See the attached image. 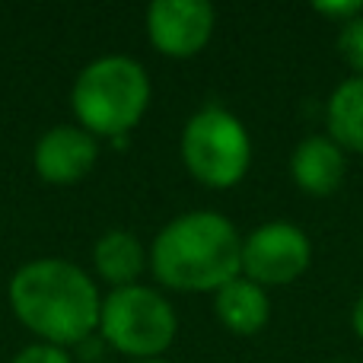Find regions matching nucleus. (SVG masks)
<instances>
[{
  "label": "nucleus",
  "mask_w": 363,
  "mask_h": 363,
  "mask_svg": "<svg viewBox=\"0 0 363 363\" xmlns=\"http://www.w3.org/2000/svg\"><path fill=\"white\" fill-rule=\"evenodd\" d=\"M328 134L341 150L363 153V77H347L325 106Z\"/></svg>",
  "instance_id": "f8f14e48"
},
{
  "label": "nucleus",
  "mask_w": 363,
  "mask_h": 363,
  "mask_svg": "<svg viewBox=\"0 0 363 363\" xmlns=\"http://www.w3.org/2000/svg\"><path fill=\"white\" fill-rule=\"evenodd\" d=\"M182 160L188 172L207 188H233L252 166V140L242 121L220 106L191 115L182 131Z\"/></svg>",
  "instance_id": "39448f33"
},
{
  "label": "nucleus",
  "mask_w": 363,
  "mask_h": 363,
  "mask_svg": "<svg viewBox=\"0 0 363 363\" xmlns=\"http://www.w3.org/2000/svg\"><path fill=\"white\" fill-rule=\"evenodd\" d=\"M313 262L309 236L294 223H264L242 239V271L258 287H281L303 277V271Z\"/></svg>",
  "instance_id": "423d86ee"
},
{
  "label": "nucleus",
  "mask_w": 363,
  "mask_h": 363,
  "mask_svg": "<svg viewBox=\"0 0 363 363\" xmlns=\"http://www.w3.org/2000/svg\"><path fill=\"white\" fill-rule=\"evenodd\" d=\"M13 363H74V360H70V354L64 351V347H55V345L38 341V345L23 347V351L13 357Z\"/></svg>",
  "instance_id": "4468645a"
},
{
  "label": "nucleus",
  "mask_w": 363,
  "mask_h": 363,
  "mask_svg": "<svg viewBox=\"0 0 363 363\" xmlns=\"http://www.w3.org/2000/svg\"><path fill=\"white\" fill-rule=\"evenodd\" d=\"M10 306L45 345H83L99 332L102 296L86 271L64 258H35L10 281Z\"/></svg>",
  "instance_id": "f257e3e1"
},
{
  "label": "nucleus",
  "mask_w": 363,
  "mask_h": 363,
  "mask_svg": "<svg viewBox=\"0 0 363 363\" xmlns=\"http://www.w3.org/2000/svg\"><path fill=\"white\" fill-rule=\"evenodd\" d=\"M150 268L157 281L172 290L185 294L220 290L242 271V239L223 213H182L157 233Z\"/></svg>",
  "instance_id": "f03ea898"
},
{
  "label": "nucleus",
  "mask_w": 363,
  "mask_h": 363,
  "mask_svg": "<svg viewBox=\"0 0 363 363\" xmlns=\"http://www.w3.org/2000/svg\"><path fill=\"white\" fill-rule=\"evenodd\" d=\"M213 309H217V319L223 322V328H230L233 335H255L268 322L271 303L264 287L239 274L226 281L220 290H213Z\"/></svg>",
  "instance_id": "9d476101"
},
{
  "label": "nucleus",
  "mask_w": 363,
  "mask_h": 363,
  "mask_svg": "<svg viewBox=\"0 0 363 363\" xmlns=\"http://www.w3.org/2000/svg\"><path fill=\"white\" fill-rule=\"evenodd\" d=\"M93 264H96V274L106 284H112V290L131 287V284H138L140 271L147 264V252L131 233L112 230L106 236H99V242H96Z\"/></svg>",
  "instance_id": "9b49d317"
},
{
  "label": "nucleus",
  "mask_w": 363,
  "mask_h": 363,
  "mask_svg": "<svg viewBox=\"0 0 363 363\" xmlns=\"http://www.w3.org/2000/svg\"><path fill=\"white\" fill-rule=\"evenodd\" d=\"M96 157H99V144L93 134L74 125H57L38 138L32 163L48 185H77L89 176Z\"/></svg>",
  "instance_id": "6e6552de"
},
{
  "label": "nucleus",
  "mask_w": 363,
  "mask_h": 363,
  "mask_svg": "<svg viewBox=\"0 0 363 363\" xmlns=\"http://www.w3.org/2000/svg\"><path fill=\"white\" fill-rule=\"evenodd\" d=\"M134 363H166V360H134Z\"/></svg>",
  "instance_id": "f3484780"
},
{
  "label": "nucleus",
  "mask_w": 363,
  "mask_h": 363,
  "mask_svg": "<svg viewBox=\"0 0 363 363\" xmlns=\"http://www.w3.org/2000/svg\"><path fill=\"white\" fill-rule=\"evenodd\" d=\"M179 315L163 294L144 284L118 287L102 300L99 335L118 354L157 360L176 341Z\"/></svg>",
  "instance_id": "20e7f679"
},
{
  "label": "nucleus",
  "mask_w": 363,
  "mask_h": 363,
  "mask_svg": "<svg viewBox=\"0 0 363 363\" xmlns=\"http://www.w3.org/2000/svg\"><path fill=\"white\" fill-rule=\"evenodd\" d=\"M70 106L80 128L93 138L125 140L150 106V77L125 55L99 57L80 70Z\"/></svg>",
  "instance_id": "7ed1b4c3"
},
{
  "label": "nucleus",
  "mask_w": 363,
  "mask_h": 363,
  "mask_svg": "<svg viewBox=\"0 0 363 363\" xmlns=\"http://www.w3.org/2000/svg\"><path fill=\"white\" fill-rule=\"evenodd\" d=\"M351 325H354V332H357V338L363 341V294L357 296V303H354V309H351Z\"/></svg>",
  "instance_id": "dca6fc26"
},
{
  "label": "nucleus",
  "mask_w": 363,
  "mask_h": 363,
  "mask_svg": "<svg viewBox=\"0 0 363 363\" xmlns=\"http://www.w3.org/2000/svg\"><path fill=\"white\" fill-rule=\"evenodd\" d=\"M315 13H322V16L335 19L338 26L351 23V19L363 16V0H351V4H315Z\"/></svg>",
  "instance_id": "2eb2a0df"
},
{
  "label": "nucleus",
  "mask_w": 363,
  "mask_h": 363,
  "mask_svg": "<svg viewBox=\"0 0 363 363\" xmlns=\"http://www.w3.org/2000/svg\"><path fill=\"white\" fill-rule=\"evenodd\" d=\"M147 35L166 57H194L213 35V6L204 0H157L147 6Z\"/></svg>",
  "instance_id": "0eeeda50"
},
{
  "label": "nucleus",
  "mask_w": 363,
  "mask_h": 363,
  "mask_svg": "<svg viewBox=\"0 0 363 363\" xmlns=\"http://www.w3.org/2000/svg\"><path fill=\"white\" fill-rule=\"evenodd\" d=\"M338 51L345 64L354 70V77H363V16L351 19L338 32Z\"/></svg>",
  "instance_id": "ddd939ff"
},
{
  "label": "nucleus",
  "mask_w": 363,
  "mask_h": 363,
  "mask_svg": "<svg viewBox=\"0 0 363 363\" xmlns=\"http://www.w3.org/2000/svg\"><path fill=\"white\" fill-rule=\"evenodd\" d=\"M345 150L332 138H306L290 160V172L300 191L315 194V198L338 191V185L345 182Z\"/></svg>",
  "instance_id": "1a4fd4ad"
}]
</instances>
